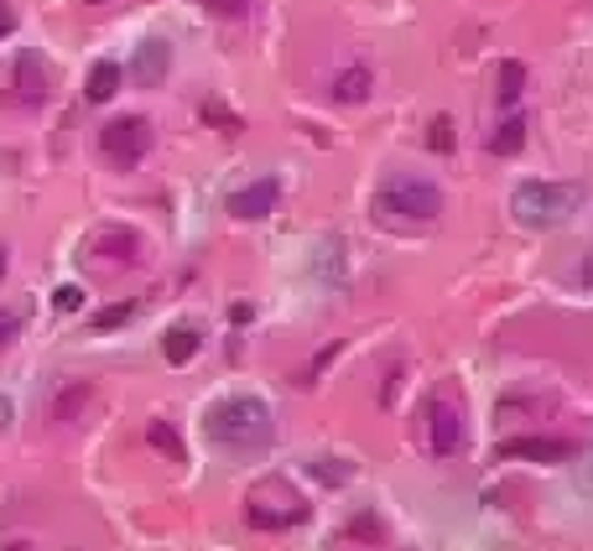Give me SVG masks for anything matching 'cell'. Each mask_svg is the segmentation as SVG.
Returning <instances> with one entry per match:
<instances>
[{"label": "cell", "mask_w": 593, "mask_h": 551, "mask_svg": "<svg viewBox=\"0 0 593 551\" xmlns=\"http://www.w3.org/2000/svg\"><path fill=\"white\" fill-rule=\"evenodd\" d=\"M433 151H454V125H448V115L433 120Z\"/></svg>", "instance_id": "23"}, {"label": "cell", "mask_w": 593, "mask_h": 551, "mask_svg": "<svg viewBox=\"0 0 593 551\" xmlns=\"http://www.w3.org/2000/svg\"><path fill=\"white\" fill-rule=\"evenodd\" d=\"M79 302H83L79 286H63V292L53 296V307H58V313H79Z\"/></svg>", "instance_id": "24"}, {"label": "cell", "mask_w": 593, "mask_h": 551, "mask_svg": "<svg viewBox=\"0 0 593 551\" xmlns=\"http://www.w3.org/2000/svg\"><path fill=\"white\" fill-rule=\"evenodd\" d=\"M521 146H526V120L505 115V125H500V131H494V140H490V151H494V157H515Z\"/></svg>", "instance_id": "14"}, {"label": "cell", "mask_w": 593, "mask_h": 551, "mask_svg": "<svg viewBox=\"0 0 593 551\" xmlns=\"http://www.w3.org/2000/svg\"><path fill=\"white\" fill-rule=\"evenodd\" d=\"M89 401H94L89 385H68V391H58V401H53V416H58V421H74V416H83Z\"/></svg>", "instance_id": "17"}, {"label": "cell", "mask_w": 593, "mask_h": 551, "mask_svg": "<svg viewBox=\"0 0 593 551\" xmlns=\"http://www.w3.org/2000/svg\"><path fill=\"white\" fill-rule=\"evenodd\" d=\"M277 203H281V182L260 178V182H250V188H239V193L230 198V214L235 218H266Z\"/></svg>", "instance_id": "9"}, {"label": "cell", "mask_w": 593, "mask_h": 551, "mask_svg": "<svg viewBox=\"0 0 593 551\" xmlns=\"http://www.w3.org/2000/svg\"><path fill=\"white\" fill-rule=\"evenodd\" d=\"M99 151L115 161V167H136L141 157H152V125L141 115H120L99 131Z\"/></svg>", "instance_id": "5"}, {"label": "cell", "mask_w": 593, "mask_h": 551, "mask_svg": "<svg viewBox=\"0 0 593 551\" xmlns=\"http://www.w3.org/2000/svg\"><path fill=\"white\" fill-rule=\"evenodd\" d=\"M500 458L562 463V458H573V442H568V437H505V442H500Z\"/></svg>", "instance_id": "7"}, {"label": "cell", "mask_w": 593, "mask_h": 551, "mask_svg": "<svg viewBox=\"0 0 593 551\" xmlns=\"http://www.w3.org/2000/svg\"><path fill=\"white\" fill-rule=\"evenodd\" d=\"M203 120H214V125H224V131H239V120L224 110V104H203Z\"/></svg>", "instance_id": "25"}, {"label": "cell", "mask_w": 593, "mask_h": 551, "mask_svg": "<svg viewBox=\"0 0 593 551\" xmlns=\"http://www.w3.org/2000/svg\"><path fill=\"white\" fill-rule=\"evenodd\" d=\"M317 276H323V286H344V245L334 239H323V250H317Z\"/></svg>", "instance_id": "15"}, {"label": "cell", "mask_w": 593, "mask_h": 551, "mask_svg": "<svg viewBox=\"0 0 593 551\" xmlns=\"http://www.w3.org/2000/svg\"><path fill=\"white\" fill-rule=\"evenodd\" d=\"M521 89H526V68H521V63H500V83H494L500 104H515Z\"/></svg>", "instance_id": "19"}, {"label": "cell", "mask_w": 593, "mask_h": 551, "mask_svg": "<svg viewBox=\"0 0 593 551\" xmlns=\"http://www.w3.org/2000/svg\"><path fill=\"white\" fill-rule=\"evenodd\" d=\"M376 214L385 224H427V218L443 214V188L433 178H416V172H395V178L380 182Z\"/></svg>", "instance_id": "2"}, {"label": "cell", "mask_w": 593, "mask_h": 551, "mask_svg": "<svg viewBox=\"0 0 593 551\" xmlns=\"http://www.w3.org/2000/svg\"><path fill=\"white\" fill-rule=\"evenodd\" d=\"M578 198H583L578 182H521L511 193V214L526 229H557L578 214Z\"/></svg>", "instance_id": "3"}, {"label": "cell", "mask_w": 593, "mask_h": 551, "mask_svg": "<svg viewBox=\"0 0 593 551\" xmlns=\"http://www.w3.org/2000/svg\"><path fill=\"white\" fill-rule=\"evenodd\" d=\"M203 437L219 448H235V453H260L277 437V416L260 395H224L203 412Z\"/></svg>", "instance_id": "1"}, {"label": "cell", "mask_w": 593, "mask_h": 551, "mask_svg": "<svg viewBox=\"0 0 593 551\" xmlns=\"http://www.w3.org/2000/svg\"><path fill=\"white\" fill-rule=\"evenodd\" d=\"M209 16H224V21H239V16H250V0H198Z\"/></svg>", "instance_id": "21"}, {"label": "cell", "mask_w": 593, "mask_h": 551, "mask_svg": "<svg viewBox=\"0 0 593 551\" xmlns=\"http://www.w3.org/2000/svg\"><path fill=\"white\" fill-rule=\"evenodd\" d=\"M578 490H583V494L593 499V453L583 458V469H578Z\"/></svg>", "instance_id": "29"}, {"label": "cell", "mask_w": 593, "mask_h": 551, "mask_svg": "<svg viewBox=\"0 0 593 551\" xmlns=\"http://www.w3.org/2000/svg\"><path fill=\"white\" fill-rule=\"evenodd\" d=\"M573 286H593V256H583L573 266Z\"/></svg>", "instance_id": "27"}, {"label": "cell", "mask_w": 593, "mask_h": 551, "mask_svg": "<svg viewBox=\"0 0 593 551\" xmlns=\"http://www.w3.org/2000/svg\"><path fill=\"white\" fill-rule=\"evenodd\" d=\"M313 473H317V479H334V484H344L355 469H349V463H313Z\"/></svg>", "instance_id": "26"}, {"label": "cell", "mask_w": 593, "mask_h": 551, "mask_svg": "<svg viewBox=\"0 0 593 551\" xmlns=\"http://www.w3.org/2000/svg\"><path fill=\"white\" fill-rule=\"evenodd\" d=\"M120 83H125V68L104 58V63H94V74H89V89H83V99H89V104H110Z\"/></svg>", "instance_id": "13"}, {"label": "cell", "mask_w": 593, "mask_h": 551, "mask_svg": "<svg viewBox=\"0 0 593 551\" xmlns=\"http://www.w3.org/2000/svg\"><path fill=\"white\" fill-rule=\"evenodd\" d=\"M5 416H11V401H5V395H0V421H5Z\"/></svg>", "instance_id": "31"}, {"label": "cell", "mask_w": 593, "mask_h": 551, "mask_svg": "<svg viewBox=\"0 0 593 551\" xmlns=\"http://www.w3.org/2000/svg\"><path fill=\"white\" fill-rule=\"evenodd\" d=\"M146 442H152L161 458H172V463L182 458V437H178V427H172V421H152V427H146Z\"/></svg>", "instance_id": "18"}, {"label": "cell", "mask_w": 593, "mask_h": 551, "mask_svg": "<svg viewBox=\"0 0 593 551\" xmlns=\"http://www.w3.org/2000/svg\"><path fill=\"white\" fill-rule=\"evenodd\" d=\"M0 276H5V250H0Z\"/></svg>", "instance_id": "32"}, {"label": "cell", "mask_w": 593, "mask_h": 551, "mask_svg": "<svg viewBox=\"0 0 593 551\" xmlns=\"http://www.w3.org/2000/svg\"><path fill=\"white\" fill-rule=\"evenodd\" d=\"M427 432H433V453L454 458L463 448V412L448 406V401H433V412H427Z\"/></svg>", "instance_id": "8"}, {"label": "cell", "mask_w": 593, "mask_h": 551, "mask_svg": "<svg viewBox=\"0 0 593 551\" xmlns=\"http://www.w3.org/2000/svg\"><path fill=\"white\" fill-rule=\"evenodd\" d=\"M11 32H16V11H11V5L0 0V42L11 37Z\"/></svg>", "instance_id": "28"}, {"label": "cell", "mask_w": 593, "mask_h": 551, "mask_svg": "<svg viewBox=\"0 0 593 551\" xmlns=\"http://www.w3.org/2000/svg\"><path fill=\"white\" fill-rule=\"evenodd\" d=\"M245 520L256 531H292V526H307L313 520V505L287 484V479H260L250 499H245Z\"/></svg>", "instance_id": "4"}, {"label": "cell", "mask_w": 593, "mask_h": 551, "mask_svg": "<svg viewBox=\"0 0 593 551\" xmlns=\"http://www.w3.org/2000/svg\"><path fill=\"white\" fill-rule=\"evenodd\" d=\"M167 68H172V47H167L161 37H146L136 47V58H131V79L152 89V83H161V74H167Z\"/></svg>", "instance_id": "11"}, {"label": "cell", "mask_w": 593, "mask_h": 551, "mask_svg": "<svg viewBox=\"0 0 593 551\" xmlns=\"http://www.w3.org/2000/svg\"><path fill=\"white\" fill-rule=\"evenodd\" d=\"M349 541H359V547H380V541H385V526H380L376 515H355V520H349Z\"/></svg>", "instance_id": "20"}, {"label": "cell", "mask_w": 593, "mask_h": 551, "mask_svg": "<svg viewBox=\"0 0 593 551\" xmlns=\"http://www.w3.org/2000/svg\"><path fill=\"white\" fill-rule=\"evenodd\" d=\"M328 94H334V104H365V99L376 94V68H365V63H349L344 74H334Z\"/></svg>", "instance_id": "12"}, {"label": "cell", "mask_w": 593, "mask_h": 551, "mask_svg": "<svg viewBox=\"0 0 593 551\" xmlns=\"http://www.w3.org/2000/svg\"><path fill=\"white\" fill-rule=\"evenodd\" d=\"M89 256L104 260V266H131L141 256V239H136V229H99Z\"/></svg>", "instance_id": "10"}, {"label": "cell", "mask_w": 593, "mask_h": 551, "mask_svg": "<svg viewBox=\"0 0 593 551\" xmlns=\"http://www.w3.org/2000/svg\"><path fill=\"white\" fill-rule=\"evenodd\" d=\"M89 5H104V0H89Z\"/></svg>", "instance_id": "33"}, {"label": "cell", "mask_w": 593, "mask_h": 551, "mask_svg": "<svg viewBox=\"0 0 593 551\" xmlns=\"http://www.w3.org/2000/svg\"><path fill=\"white\" fill-rule=\"evenodd\" d=\"M16 328H21L16 317H11V313H0V349H5V344H11V338H16Z\"/></svg>", "instance_id": "30"}, {"label": "cell", "mask_w": 593, "mask_h": 551, "mask_svg": "<svg viewBox=\"0 0 593 551\" xmlns=\"http://www.w3.org/2000/svg\"><path fill=\"white\" fill-rule=\"evenodd\" d=\"M198 344H203V338H198L193 328H172V334L161 338V355H167V364H188V359L198 355Z\"/></svg>", "instance_id": "16"}, {"label": "cell", "mask_w": 593, "mask_h": 551, "mask_svg": "<svg viewBox=\"0 0 593 551\" xmlns=\"http://www.w3.org/2000/svg\"><path fill=\"white\" fill-rule=\"evenodd\" d=\"M131 313H136V302H115V307H104V313L94 317V328H99V334H115V328H120V323H125Z\"/></svg>", "instance_id": "22"}, {"label": "cell", "mask_w": 593, "mask_h": 551, "mask_svg": "<svg viewBox=\"0 0 593 551\" xmlns=\"http://www.w3.org/2000/svg\"><path fill=\"white\" fill-rule=\"evenodd\" d=\"M5 94L16 99L21 110L47 104V99H53V63L42 58V53H21V58L11 63V89H5Z\"/></svg>", "instance_id": "6"}]
</instances>
